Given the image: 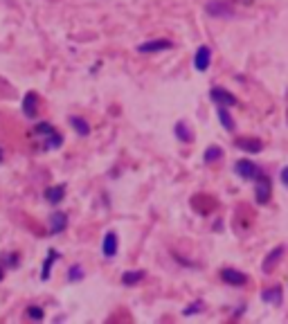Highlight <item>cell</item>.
<instances>
[{
	"label": "cell",
	"mask_w": 288,
	"mask_h": 324,
	"mask_svg": "<svg viewBox=\"0 0 288 324\" xmlns=\"http://www.w3.org/2000/svg\"><path fill=\"white\" fill-rule=\"evenodd\" d=\"M234 173L241 176L243 180H257L261 176V169L254 165L252 160H236L234 162Z\"/></svg>",
	"instance_id": "cell-1"
},
{
	"label": "cell",
	"mask_w": 288,
	"mask_h": 324,
	"mask_svg": "<svg viewBox=\"0 0 288 324\" xmlns=\"http://www.w3.org/2000/svg\"><path fill=\"white\" fill-rule=\"evenodd\" d=\"M210 99H212L216 106H228V108L239 104V99H236L234 95L230 93V90L221 88V86H214V88L210 90Z\"/></svg>",
	"instance_id": "cell-2"
},
{
	"label": "cell",
	"mask_w": 288,
	"mask_h": 324,
	"mask_svg": "<svg viewBox=\"0 0 288 324\" xmlns=\"http://www.w3.org/2000/svg\"><path fill=\"white\" fill-rule=\"evenodd\" d=\"M270 196H272L270 178L261 173V176L257 178V187H254V198H257L259 205H266V203L270 201Z\"/></svg>",
	"instance_id": "cell-3"
},
{
	"label": "cell",
	"mask_w": 288,
	"mask_h": 324,
	"mask_svg": "<svg viewBox=\"0 0 288 324\" xmlns=\"http://www.w3.org/2000/svg\"><path fill=\"white\" fill-rule=\"evenodd\" d=\"M207 14L214 18H232L234 16V9L225 2V0H212V2H207Z\"/></svg>",
	"instance_id": "cell-4"
},
{
	"label": "cell",
	"mask_w": 288,
	"mask_h": 324,
	"mask_svg": "<svg viewBox=\"0 0 288 324\" xmlns=\"http://www.w3.org/2000/svg\"><path fill=\"white\" fill-rule=\"evenodd\" d=\"M173 43L167 41V38H155V41H147L137 45V52L140 54H153V52H162V50H171Z\"/></svg>",
	"instance_id": "cell-5"
},
{
	"label": "cell",
	"mask_w": 288,
	"mask_h": 324,
	"mask_svg": "<svg viewBox=\"0 0 288 324\" xmlns=\"http://www.w3.org/2000/svg\"><path fill=\"white\" fill-rule=\"evenodd\" d=\"M234 147L241 149V151H248V153H261L264 151V142L259 137H239L234 142Z\"/></svg>",
	"instance_id": "cell-6"
},
{
	"label": "cell",
	"mask_w": 288,
	"mask_h": 324,
	"mask_svg": "<svg viewBox=\"0 0 288 324\" xmlns=\"http://www.w3.org/2000/svg\"><path fill=\"white\" fill-rule=\"evenodd\" d=\"M210 63H212V50L207 45H200L198 50H196V57H194V65L198 72H205L207 68H210Z\"/></svg>",
	"instance_id": "cell-7"
},
{
	"label": "cell",
	"mask_w": 288,
	"mask_h": 324,
	"mask_svg": "<svg viewBox=\"0 0 288 324\" xmlns=\"http://www.w3.org/2000/svg\"><path fill=\"white\" fill-rule=\"evenodd\" d=\"M221 279L230 286H246L248 284V277L243 275L241 270H234V268H223L221 270Z\"/></svg>",
	"instance_id": "cell-8"
},
{
	"label": "cell",
	"mask_w": 288,
	"mask_h": 324,
	"mask_svg": "<svg viewBox=\"0 0 288 324\" xmlns=\"http://www.w3.org/2000/svg\"><path fill=\"white\" fill-rule=\"evenodd\" d=\"M282 257H284V246L272 248V250H270V254H268V257L264 259V264H261V270L270 275V272H272V268H275V264H279V259H282Z\"/></svg>",
	"instance_id": "cell-9"
},
{
	"label": "cell",
	"mask_w": 288,
	"mask_h": 324,
	"mask_svg": "<svg viewBox=\"0 0 288 324\" xmlns=\"http://www.w3.org/2000/svg\"><path fill=\"white\" fill-rule=\"evenodd\" d=\"M65 228H68V214L54 212L50 216V234H61Z\"/></svg>",
	"instance_id": "cell-10"
},
{
	"label": "cell",
	"mask_w": 288,
	"mask_h": 324,
	"mask_svg": "<svg viewBox=\"0 0 288 324\" xmlns=\"http://www.w3.org/2000/svg\"><path fill=\"white\" fill-rule=\"evenodd\" d=\"M282 300H284L282 286H270V288H266L264 293H261V302H268V304H272V306H279Z\"/></svg>",
	"instance_id": "cell-11"
},
{
	"label": "cell",
	"mask_w": 288,
	"mask_h": 324,
	"mask_svg": "<svg viewBox=\"0 0 288 324\" xmlns=\"http://www.w3.org/2000/svg\"><path fill=\"white\" fill-rule=\"evenodd\" d=\"M101 250H104V257H106V259H113V257L117 254V234H115V232H106L104 243H101Z\"/></svg>",
	"instance_id": "cell-12"
},
{
	"label": "cell",
	"mask_w": 288,
	"mask_h": 324,
	"mask_svg": "<svg viewBox=\"0 0 288 324\" xmlns=\"http://www.w3.org/2000/svg\"><path fill=\"white\" fill-rule=\"evenodd\" d=\"M23 113L25 117H36V113H38V97L32 90L23 97Z\"/></svg>",
	"instance_id": "cell-13"
},
{
	"label": "cell",
	"mask_w": 288,
	"mask_h": 324,
	"mask_svg": "<svg viewBox=\"0 0 288 324\" xmlns=\"http://www.w3.org/2000/svg\"><path fill=\"white\" fill-rule=\"evenodd\" d=\"M45 201L52 203V205H57V203H61L65 198V185H52V187L45 189Z\"/></svg>",
	"instance_id": "cell-14"
},
{
	"label": "cell",
	"mask_w": 288,
	"mask_h": 324,
	"mask_svg": "<svg viewBox=\"0 0 288 324\" xmlns=\"http://www.w3.org/2000/svg\"><path fill=\"white\" fill-rule=\"evenodd\" d=\"M173 133H176V137L180 142H185V144H189V142H194V133L189 131V126L185 122H178L176 129H173Z\"/></svg>",
	"instance_id": "cell-15"
},
{
	"label": "cell",
	"mask_w": 288,
	"mask_h": 324,
	"mask_svg": "<svg viewBox=\"0 0 288 324\" xmlns=\"http://www.w3.org/2000/svg\"><path fill=\"white\" fill-rule=\"evenodd\" d=\"M216 113H218V119H221V124H223V129L232 133V131H234L236 126H234V119H232V115H230L228 106H218V108H216Z\"/></svg>",
	"instance_id": "cell-16"
},
{
	"label": "cell",
	"mask_w": 288,
	"mask_h": 324,
	"mask_svg": "<svg viewBox=\"0 0 288 324\" xmlns=\"http://www.w3.org/2000/svg\"><path fill=\"white\" fill-rule=\"evenodd\" d=\"M70 124L75 126V131L79 133V135H90V124L86 122L83 117H79V115H70Z\"/></svg>",
	"instance_id": "cell-17"
},
{
	"label": "cell",
	"mask_w": 288,
	"mask_h": 324,
	"mask_svg": "<svg viewBox=\"0 0 288 324\" xmlns=\"http://www.w3.org/2000/svg\"><path fill=\"white\" fill-rule=\"evenodd\" d=\"M144 279V270H126L122 275V284L124 286H135Z\"/></svg>",
	"instance_id": "cell-18"
},
{
	"label": "cell",
	"mask_w": 288,
	"mask_h": 324,
	"mask_svg": "<svg viewBox=\"0 0 288 324\" xmlns=\"http://www.w3.org/2000/svg\"><path fill=\"white\" fill-rule=\"evenodd\" d=\"M221 158H223V149L216 147V144H214V147H207V151L203 153V160H205L207 165H212V162H216V160H221Z\"/></svg>",
	"instance_id": "cell-19"
},
{
	"label": "cell",
	"mask_w": 288,
	"mask_h": 324,
	"mask_svg": "<svg viewBox=\"0 0 288 324\" xmlns=\"http://www.w3.org/2000/svg\"><path fill=\"white\" fill-rule=\"evenodd\" d=\"M59 257L61 254L57 252V250H47V259H45V264H43V272H41L43 279H50V268H52V264L59 259Z\"/></svg>",
	"instance_id": "cell-20"
},
{
	"label": "cell",
	"mask_w": 288,
	"mask_h": 324,
	"mask_svg": "<svg viewBox=\"0 0 288 324\" xmlns=\"http://www.w3.org/2000/svg\"><path fill=\"white\" fill-rule=\"evenodd\" d=\"M34 131H36V135H45V137H50L52 133H57L52 124H47V122H38L34 126Z\"/></svg>",
	"instance_id": "cell-21"
},
{
	"label": "cell",
	"mask_w": 288,
	"mask_h": 324,
	"mask_svg": "<svg viewBox=\"0 0 288 324\" xmlns=\"http://www.w3.org/2000/svg\"><path fill=\"white\" fill-rule=\"evenodd\" d=\"M63 144V135L61 133H52V135L45 140V149H59Z\"/></svg>",
	"instance_id": "cell-22"
},
{
	"label": "cell",
	"mask_w": 288,
	"mask_h": 324,
	"mask_svg": "<svg viewBox=\"0 0 288 324\" xmlns=\"http://www.w3.org/2000/svg\"><path fill=\"white\" fill-rule=\"evenodd\" d=\"M68 279H70V282H79V279H83V268L79 264L77 266H72L70 270H68Z\"/></svg>",
	"instance_id": "cell-23"
},
{
	"label": "cell",
	"mask_w": 288,
	"mask_h": 324,
	"mask_svg": "<svg viewBox=\"0 0 288 324\" xmlns=\"http://www.w3.org/2000/svg\"><path fill=\"white\" fill-rule=\"evenodd\" d=\"M200 311H203V302H194V304H189V308H185V311H182V313H185V315H194V313H200Z\"/></svg>",
	"instance_id": "cell-24"
},
{
	"label": "cell",
	"mask_w": 288,
	"mask_h": 324,
	"mask_svg": "<svg viewBox=\"0 0 288 324\" xmlns=\"http://www.w3.org/2000/svg\"><path fill=\"white\" fill-rule=\"evenodd\" d=\"M27 315H30L32 320H41V318H43V308H38V306H30V308H27Z\"/></svg>",
	"instance_id": "cell-25"
},
{
	"label": "cell",
	"mask_w": 288,
	"mask_h": 324,
	"mask_svg": "<svg viewBox=\"0 0 288 324\" xmlns=\"http://www.w3.org/2000/svg\"><path fill=\"white\" fill-rule=\"evenodd\" d=\"M282 183L288 187V167H284V169H282Z\"/></svg>",
	"instance_id": "cell-26"
},
{
	"label": "cell",
	"mask_w": 288,
	"mask_h": 324,
	"mask_svg": "<svg viewBox=\"0 0 288 324\" xmlns=\"http://www.w3.org/2000/svg\"><path fill=\"white\" fill-rule=\"evenodd\" d=\"M2 270H5V268L0 266V282H2V277H5V272H2Z\"/></svg>",
	"instance_id": "cell-27"
},
{
	"label": "cell",
	"mask_w": 288,
	"mask_h": 324,
	"mask_svg": "<svg viewBox=\"0 0 288 324\" xmlns=\"http://www.w3.org/2000/svg\"><path fill=\"white\" fill-rule=\"evenodd\" d=\"M0 162H2V151H0Z\"/></svg>",
	"instance_id": "cell-28"
}]
</instances>
